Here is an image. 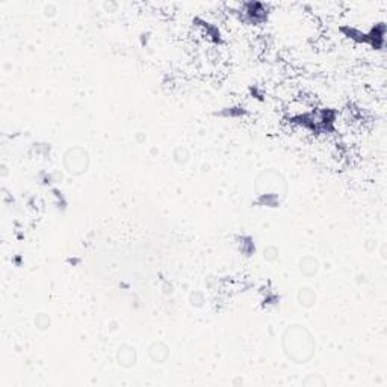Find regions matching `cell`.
Segmentation results:
<instances>
[{
  "instance_id": "9c48e42d",
  "label": "cell",
  "mask_w": 387,
  "mask_h": 387,
  "mask_svg": "<svg viewBox=\"0 0 387 387\" xmlns=\"http://www.w3.org/2000/svg\"><path fill=\"white\" fill-rule=\"evenodd\" d=\"M277 254H279V251H277L274 247H268V248H265V251H263V257H265L266 260H276V259H277Z\"/></svg>"
},
{
  "instance_id": "ba28073f",
  "label": "cell",
  "mask_w": 387,
  "mask_h": 387,
  "mask_svg": "<svg viewBox=\"0 0 387 387\" xmlns=\"http://www.w3.org/2000/svg\"><path fill=\"white\" fill-rule=\"evenodd\" d=\"M35 325L40 328V330H46L50 327V318L46 315V313H40L36 318H35Z\"/></svg>"
},
{
  "instance_id": "8992f818",
  "label": "cell",
  "mask_w": 387,
  "mask_h": 387,
  "mask_svg": "<svg viewBox=\"0 0 387 387\" xmlns=\"http://www.w3.org/2000/svg\"><path fill=\"white\" fill-rule=\"evenodd\" d=\"M148 354H150V357H151L153 362L162 363V362H165L167 357H168V348H167L164 343H161V342H154V343L148 348Z\"/></svg>"
},
{
  "instance_id": "3957f363",
  "label": "cell",
  "mask_w": 387,
  "mask_h": 387,
  "mask_svg": "<svg viewBox=\"0 0 387 387\" xmlns=\"http://www.w3.org/2000/svg\"><path fill=\"white\" fill-rule=\"evenodd\" d=\"M280 188L286 189V180L277 171H265L256 180V189L259 195H279Z\"/></svg>"
},
{
  "instance_id": "277c9868",
  "label": "cell",
  "mask_w": 387,
  "mask_h": 387,
  "mask_svg": "<svg viewBox=\"0 0 387 387\" xmlns=\"http://www.w3.org/2000/svg\"><path fill=\"white\" fill-rule=\"evenodd\" d=\"M117 360H118V365H121V366H124V368L133 366L135 362H136V351H135V348L127 346V345L121 346V348L118 350Z\"/></svg>"
},
{
  "instance_id": "6da1fadb",
  "label": "cell",
  "mask_w": 387,
  "mask_h": 387,
  "mask_svg": "<svg viewBox=\"0 0 387 387\" xmlns=\"http://www.w3.org/2000/svg\"><path fill=\"white\" fill-rule=\"evenodd\" d=\"M315 339L308 330L301 325H290L283 334L285 354L296 365L307 363L315 354Z\"/></svg>"
},
{
  "instance_id": "7a4b0ae2",
  "label": "cell",
  "mask_w": 387,
  "mask_h": 387,
  "mask_svg": "<svg viewBox=\"0 0 387 387\" xmlns=\"http://www.w3.org/2000/svg\"><path fill=\"white\" fill-rule=\"evenodd\" d=\"M65 170L73 176H82L88 171L90 167V154L82 147H73L64 154Z\"/></svg>"
},
{
  "instance_id": "52a82bcc",
  "label": "cell",
  "mask_w": 387,
  "mask_h": 387,
  "mask_svg": "<svg viewBox=\"0 0 387 387\" xmlns=\"http://www.w3.org/2000/svg\"><path fill=\"white\" fill-rule=\"evenodd\" d=\"M298 301L302 307H312L316 301V293L310 288H302L298 292Z\"/></svg>"
},
{
  "instance_id": "5b68a950",
  "label": "cell",
  "mask_w": 387,
  "mask_h": 387,
  "mask_svg": "<svg viewBox=\"0 0 387 387\" xmlns=\"http://www.w3.org/2000/svg\"><path fill=\"white\" fill-rule=\"evenodd\" d=\"M318 268H319V263H318V260H316L315 257H312V256H305V257H302L301 262H299V271H301V274L305 276V277L315 276V274L318 273Z\"/></svg>"
}]
</instances>
